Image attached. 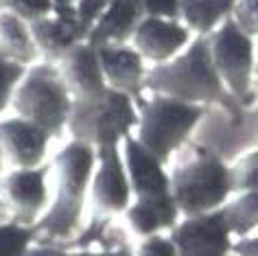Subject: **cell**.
<instances>
[{
    "label": "cell",
    "instance_id": "cell-1",
    "mask_svg": "<svg viewBox=\"0 0 258 256\" xmlns=\"http://www.w3.org/2000/svg\"><path fill=\"white\" fill-rule=\"evenodd\" d=\"M162 94L192 105L221 107L232 120H243V107L232 99L210 57L208 35H197L171 61L147 70L145 92Z\"/></svg>",
    "mask_w": 258,
    "mask_h": 256
},
{
    "label": "cell",
    "instance_id": "cell-2",
    "mask_svg": "<svg viewBox=\"0 0 258 256\" xmlns=\"http://www.w3.org/2000/svg\"><path fill=\"white\" fill-rule=\"evenodd\" d=\"M96 164V149L79 140H70L57 153L50 173L55 177L53 195L46 213L33 226L35 239L44 236L48 243L68 241L81 230L83 210L90 197V182H92Z\"/></svg>",
    "mask_w": 258,
    "mask_h": 256
},
{
    "label": "cell",
    "instance_id": "cell-3",
    "mask_svg": "<svg viewBox=\"0 0 258 256\" xmlns=\"http://www.w3.org/2000/svg\"><path fill=\"white\" fill-rule=\"evenodd\" d=\"M169 180L182 217L217 210L232 197L230 164L208 147H195L188 160L173 166Z\"/></svg>",
    "mask_w": 258,
    "mask_h": 256
},
{
    "label": "cell",
    "instance_id": "cell-4",
    "mask_svg": "<svg viewBox=\"0 0 258 256\" xmlns=\"http://www.w3.org/2000/svg\"><path fill=\"white\" fill-rule=\"evenodd\" d=\"M9 107H14L16 116L42 127L50 138H59L66 132L73 97L57 63L40 59L29 66L16 86Z\"/></svg>",
    "mask_w": 258,
    "mask_h": 256
},
{
    "label": "cell",
    "instance_id": "cell-5",
    "mask_svg": "<svg viewBox=\"0 0 258 256\" xmlns=\"http://www.w3.org/2000/svg\"><path fill=\"white\" fill-rule=\"evenodd\" d=\"M136 138L160 162H169L173 153L182 149L190 134L208 114L206 105H192L162 94H151L138 101Z\"/></svg>",
    "mask_w": 258,
    "mask_h": 256
},
{
    "label": "cell",
    "instance_id": "cell-6",
    "mask_svg": "<svg viewBox=\"0 0 258 256\" xmlns=\"http://www.w3.org/2000/svg\"><path fill=\"white\" fill-rule=\"evenodd\" d=\"M138 125V105L132 97L109 90L103 97L73 101L66 132L90 147L120 145Z\"/></svg>",
    "mask_w": 258,
    "mask_h": 256
},
{
    "label": "cell",
    "instance_id": "cell-7",
    "mask_svg": "<svg viewBox=\"0 0 258 256\" xmlns=\"http://www.w3.org/2000/svg\"><path fill=\"white\" fill-rule=\"evenodd\" d=\"M210 57L217 75L228 88L238 107L247 110L254 103V77H256V44L230 18L219 24L208 35Z\"/></svg>",
    "mask_w": 258,
    "mask_h": 256
},
{
    "label": "cell",
    "instance_id": "cell-8",
    "mask_svg": "<svg viewBox=\"0 0 258 256\" xmlns=\"http://www.w3.org/2000/svg\"><path fill=\"white\" fill-rule=\"evenodd\" d=\"M50 164L11 169L0 177V221L33 228L50 204Z\"/></svg>",
    "mask_w": 258,
    "mask_h": 256
},
{
    "label": "cell",
    "instance_id": "cell-9",
    "mask_svg": "<svg viewBox=\"0 0 258 256\" xmlns=\"http://www.w3.org/2000/svg\"><path fill=\"white\" fill-rule=\"evenodd\" d=\"M120 145L96 147V164H94L92 182H90V197H88L92 202L96 221L107 219L112 215H120V213L125 215V210L134 200Z\"/></svg>",
    "mask_w": 258,
    "mask_h": 256
},
{
    "label": "cell",
    "instance_id": "cell-10",
    "mask_svg": "<svg viewBox=\"0 0 258 256\" xmlns=\"http://www.w3.org/2000/svg\"><path fill=\"white\" fill-rule=\"evenodd\" d=\"M179 256H230L234 236L221 208L182 217L169 230Z\"/></svg>",
    "mask_w": 258,
    "mask_h": 256
},
{
    "label": "cell",
    "instance_id": "cell-11",
    "mask_svg": "<svg viewBox=\"0 0 258 256\" xmlns=\"http://www.w3.org/2000/svg\"><path fill=\"white\" fill-rule=\"evenodd\" d=\"M122 158H125L132 197L136 202H171V180L164 162L149 153L136 138L129 134L122 140ZM132 200V202H134Z\"/></svg>",
    "mask_w": 258,
    "mask_h": 256
},
{
    "label": "cell",
    "instance_id": "cell-12",
    "mask_svg": "<svg viewBox=\"0 0 258 256\" xmlns=\"http://www.w3.org/2000/svg\"><path fill=\"white\" fill-rule=\"evenodd\" d=\"M192 42V31L182 20L145 16L134 31L132 46L153 66L171 61Z\"/></svg>",
    "mask_w": 258,
    "mask_h": 256
},
{
    "label": "cell",
    "instance_id": "cell-13",
    "mask_svg": "<svg viewBox=\"0 0 258 256\" xmlns=\"http://www.w3.org/2000/svg\"><path fill=\"white\" fill-rule=\"evenodd\" d=\"M50 138L42 127L20 116L0 120V156L11 169L42 166L48 153Z\"/></svg>",
    "mask_w": 258,
    "mask_h": 256
},
{
    "label": "cell",
    "instance_id": "cell-14",
    "mask_svg": "<svg viewBox=\"0 0 258 256\" xmlns=\"http://www.w3.org/2000/svg\"><path fill=\"white\" fill-rule=\"evenodd\" d=\"M29 29L37 50H40V57L50 63H57L70 48L79 42H86L88 37L86 29L81 27L79 18L75 14V7L55 9L50 16L31 22Z\"/></svg>",
    "mask_w": 258,
    "mask_h": 256
},
{
    "label": "cell",
    "instance_id": "cell-15",
    "mask_svg": "<svg viewBox=\"0 0 258 256\" xmlns=\"http://www.w3.org/2000/svg\"><path fill=\"white\" fill-rule=\"evenodd\" d=\"M61 79L66 83L73 101H88L103 97L109 88L101 70L96 48L88 42H79L57 61Z\"/></svg>",
    "mask_w": 258,
    "mask_h": 256
},
{
    "label": "cell",
    "instance_id": "cell-16",
    "mask_svg": "<svg viewBox=\"0 0 258 256\" xmlns=\"http://www.w3.org/2000/svg\"><path fill=\"white\" fill-rule=\"evenodd\" d=\"M96 55H99L107 88L127 94V97H132L138 103L145 94L147 70H149L143 55L134 46H129V44L101 46L96 48Z\"/></svg>",
    "mask_w": 258,
    "mask_h": 256
},
{
    "label": "cell",
    "instance_id": "cell-17",
    "mask_svg": "<svg viewBox=\"0 0 258 256\" xmlns=\"http://www.w3.org/2000/svg\"><path fill=\"white\" fill-rule=\"evenodd\" d=\"M143 18L145 14L138 0H112L90 29L86 42L94 48L129 44Z\"/></svg>",
    "mask_w": 258,
    "mask_h": 256
},
{
    "label": "cell",
    "instance_id": "cell-18",
    "mask_svg": "<svg viewBox=\"0 0 258 256\" xmlns=\"http://www.w3.org/2000/svg\"><path fill=\"white\" fill-rule=\"evenodd\" d=\"M0 55L27 68L42 59L31 35L29 22H24L22 18L7 9H0Z\"/></svg>",
    "mask_w": 258,
    "mask_h": 256
},
{
    "label": "cell",
    "instance_id": "cell-19",
    "mask_svg": "<svg viewBox=\"0 0 258 256\" xmlns=\"http://www.w3.org/2000/svg\"><path fill=\"white\" fill-rule=\"evenodd\" d=\"M127 226L132 228L134 234H138L140 239L151 234H162L164 230H169L182 219L175 202H136L134 200L125 210Z\"/></svg>",
    "mask_w": 258,
    "mask_h": 256
},
{
    "label": "cell",
    "instance_id": "cell-20",
    "mask_svg": "<svg viewBox=\"0 0 258 256\" xmlns=\"http://www.w3.org/2000/svg\"><path fill=\"white\" fill-rule=\"evenodd\" d=\"M225 221L232 230V236L245 239L258 230V190H245V193L232 195L221 206Z\"/></svg>",
    "mask_w": 258,
    "mask_h": 256
},
{
    "label": "cell",
    "instance_id": "cell-21",
    "mask_svg": "<svg viewBox=\"0 0 258 256\" xmlns=\"http://www.w3.org/2000/svg\"><path fill=\"white\" fill-rule=\"evenodd\" d=\"M35 230L11 221H0V256H29Z\"/></svg>",
    "mask_w": 258,
    "mask_h": 256
},
{
    "label": "cell",
    "instance_id": "cell-22",
    "mask_svg": "<svg viewBox=\"0 0 258 256\" xmlns=\"http://www.w3.org/2000/svg\"><path fill=\"white\" fill-rule=\"evenodd\" d=\"M232 195L258 190V149H249L230 164Z\"/></svg>",
    "mask_w": 258,
    "mask_h": 256
},
{
    "label": "cell",
    "instance_id": "cell-23",
    "mask_svg": "<svg viewBox=\"0 0 258 256\" xmlns=\"http://www.w3.org/2000/svg\"><path fill=\"white\" fill-rule=\"evenodd\" d=\"M27 73V66L11 61L9 57L0 55V114L11 105V97H14L16 86Z\"/></svg>",
    "mask_w": 258,
    "mask_h": 256
},
{
    "label": "cell",
    "instance_id": "cell-24",
    "mask_svg": "<svg viewBox=\"0 0 258 256\" xmlns=\"http://www.w3.org/2000/svg\"><path fill=\"white\" fill-rule=\"evenodd\" d=\"M3 9L16 14L24 22H35L55 11L53 0H3Z\"/></svg>",
    "mask_w": 258,
    "mask_h": 256
},
{
    "label": "cell",
    "instance_id": "cell-25",
    "mask_svg": "<svg viewBox=\"0 0 258 256\" xmlns=\"http://www.w3.org/2000/svg\"><path fill=\"white\" fill-rule=\"evenodd\" d=\"M29 256H134L132 247H116V249H61L53 245H42V247H31Z\"/></svg>",
    "mask_w": 258,
    "mask_h": 256
},
{
    "label": "cell",
    "instance_id": "cell-26",
    "mask_svg": "<svg viewBox=\"0 0 258 256\" xmlns=\"http://www.w3.org/2000/svg\"><path fill=\"white\" fill-rule=\"evenodd\" d=\"M232 20L249 37L258 35V0H236L232 9Z\"/></svg>",
    "mask_w": 258,
    "mask_h": 256
},
{
    "label": "cell",
    "instance_id": "cell-27",
    "mask_svg": "<svg viewBox=\"0 0 258 256\" xmlns=\"http://www.w3.org/2000/svg\"><path fill=\"white\" fill-rule=\"evenodd\" d=\"M134 256H179L175 243L169 234H151L140 241V245L134 249Z\"/></svg>",
    "mask_w": 258,
    "mask_h": 256
},
{
    "label": "cell",
    "instance_id": "cell-28",
    "mask_svg": "<svg viewBox=\"0 0 258 256\" xmlns=\"http://www.w3.org/2000/svg\"><path fill=\"white\" fill-rule=\"evenodd\" d=\"M109 3L112 0H77L75 3V14L79 18L81 27L86 29V33H90V29L94 27V22L101 18Z\"/></svg>",
    "mask_w": 258,
    "mask_h": 256
},
{
    "label": "cell",
    "instance_id": "cell-29",
    "mask_svg": "<svg viewBox=\"0 0 258 256\" xmlns=\"http://www.w3.org/2000/svg\"><path fill=\"white\" fill-rule=\"evenodd\" d=\"M143 14L149 18H169L179 20V0H138Z\"/></svg>",
    "mask_w": 258,
    "mask_h": 256
},
{
    "label": "cell",
    "instance_id": "cell-30",
    "mask_svg": "<svg viewBox=\"0 0 258 256\" xmlns=\"http://www.w3.org/2000/svg\"><path fill=\"white\" fill-rule=\"evenodd\" d=\"M232 254L234 256H258V234L236 239L234 245H232Z\"/></svg>",
    "mask_w": 258,
    "mask_h": 256
},
{
    "label": "cell",
    "instance_id": "cell-31",
    "mask_svg": "<svg viewBox=\"0 0 258 256\" xmlns=\"http://www.w3.org/2000/svg\"><path fill=\"white\" fill-rule=\"evenodd\" d=\"M243 127L251 140H258V101L243 112Z\"/></svg>",
    "mask_w": 258,
    "mask_h": 256
},
{
    "label": "cell",
    "instance_id": "cell-32",
    "mask_svg": "<svg viewBox=\"0 0 258 256\" xmlns=\"http://www.w3.org/2000/svg\"><path fill=\"white\" fill-rule=\"evenodd\" d=\"M77 0H53V7L55 9H66V7H75Z\"/></svg>",
    "mask_w": 258,
    "mask_h": 256
},
{
    "label": "cell",
    "instance_id": "cell-33",
    "mask_svg": "<svg viewBox=\"0 0 258 256\" xmlns=\"http://www.w3.org/2000/svg\"><path fill=\"white\" fill-rule=\"evenodd\" d=\"M225 3H228V7H230V9H234V5H236V0H225Z\"/></svg>",
    "mask_w": 258,
    "mask_h": 256
},
{
    "label": "cell",
    "instance_id": "cell-34",
    "mask_svg": "<svg viewBox=\"0 0 258 256\" xmlns=\"http://www.w3.org/2000/svg\"><path fill=\"white\" fill-rule=\"evenodd\" d=\"M3 166H5V160H3V156H0V171H3Z\"/></svg>",
    "mask_w": 258,
    "mask_h": 256
},
{
    "label": "cell",
    "instance_id": "cell-35",
    "mask_svg": "<svg viewBox=\"0 0 258 256\" xmlns=\"http://www.w3.org/2000/svg\"><path fill=\"white\" fill-rule=\"evenodd\" d=\"M256 77H258V61H256Z\"/></svg>",
    "mask_w": 258,
    "mask_h": 256
},
{
    "label": "cell",
    "instance_id": "cell-36",
    "mask_svg": "<svg viewBox=\"0 0 258 256\" xmlns=\"http://www.w3.org/2000/svg\"><path fill=\"white\" fill-rule=\"evenodd\" d=\"M0 9H3V0H0Z\"/></svg>",
    "mask_w": 258,
    "mask_h": 256
}]
</instances>
